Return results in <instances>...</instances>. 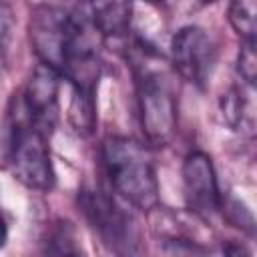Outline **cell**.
<instances>
[{"label":"cell","instance_id":"1","mask_svg":"<svg viewBox=\"0 0 257 257\" xmlns=\"http://www.w3.org/2000/svg\"><path fill=\"white\" fill-rule=\"evenodd\" d=\"M28 32L34 54L70 82L72 98L94 100L102 62L86 18L54 4H38L30 12Z\"/></svg>","mask_w":257,"mask_h":257},{"label":"cell","instance_id":"2","mask_svg":"<svg viewBox=\"0 0 257 257\" xmlns=\"http://www.w3.org/2000/svg\"><path fill=\"white\" fill-rule=\"evenodd\" d=\"M100 159L114 193L131 207L149 213L159 205V181L151 153L131 137L108 135L100 145Z\"/></svg>","mask_w":257,"mask_h":257},{"label":"cell","instance_id":"3","mask_svg":"<svg viewBox=\"0 0 257 257\" xmlns=\"http://www.w3.org/2000/svg\"><path fill=\"white\" fill-rule=\"evenodd\" d=\"M135 60V92L139 120L153 147H167L177 133V94L163 68L151 64V54L141 48Z\"/></svg>","mask_w":257,"mask_h":257},{"label":"cell","instance_id":"4","mask_svg":"<svg viewBox=\"0 0 257 257\" xmlns=\"http://www.w3.org/2000/svg\"><path fill=\"white\" fill-rule=\"evenodd\" d=\"M48 135L38 131L14 104L10 110L6 161L16 181L26 189L46 193L54 187L56 175L50 161Z\"/></svg>","mask_w":257,"mask_h":257},{"label":"cell","instance_id":"5","mask_svg":"<svg viewBox=\"0 0 257 257\" xmlns=\"http://www.w3.org/2000/svg\"><path fill=\"white\" fill-rule=\"evenodd\" d=\"M78 205L100 243L118 255L141 251V231L135 217L104 189H82Z\"/></svg>","mask_w":257,"mask_h":257},{"label":"cell","instance_id":"6","mask_svg":"<svg viewBox=\"0 0 257 257\" xmlns=\"http://www.w3.org/2000/svg\"><path fill=\"white\" fill-rule=\"evenodd\" d=\"M171 62L183 80L203 88L217 62V48L211 34L195 24L179 28L171 40Z\"/></svg>","mask_w":257,"mask_h":257},{"label":"cell","instance_id":"7","mask_svg":"<svg viewBox=\"0 0 257 257\" xmlns=\"http://www.w3.org/2000/svg\"><path fill=\"white\" fill-rule=\"evenodd\" d=\"M183 197L187 209L199 219H211L223 209V197L219 191L217 173L213 161L203 151H191L181 169Z\"/></svg>","mask_w":257,"mask_h":257},{"label":"cell","instance_id":"8","mask_svg":"<svg viewBox=\"0 0 257 257\" xmlns=\"http://www.w3.org/2000/svg\"><path fill=\"white\" fill-rule=\"evenodd\" d=\"M58 88L60 76L50 66L38 62L32 70L22 94L16 98L20 112L44 135H52L58 120Z\"/></svg>","mask_w":257,"mask_h":257},{"label":"cell","instance_id":"9","mask_svg":"<svg viewBox=\"0 0 257 257\" xmlns=\"http://www.w3.org/2000/svg\"><path fill=\"white\" fill-rule=\"evenodd\" d=\"M84 18L108 38H122L131 30L133 22V0H80Z\"/></svg>","mask_w":257,"mask_h":257},{"label":"cell","instance_id":"10","mask_svg":"<svg viewBox=\"0 0 257 257\" xmlns=\"http://www.w3.org/2000/svg\"><path fill=\"white\" fill-rule=\"evenodd\" d=\"M255 86H249L241 80V86H231L221 100V110L227 124L241 135L253 137L255 133Z\"/></svg>","mask_w":257,"mask_h":257},{"label":"cell","instance_id":"11","mask_svg":"<svg viewBox=\"0 0 257 257\" xmlns=\"http://www.w3.org/2000/svg\"><path fill=\"white\" fill-rule=\"evenodd\" d=\"M229 22L239 34L241 42H255L257 32V6L255 0H231Z\"/></svg>","mask_w":257,"mask_h":257},{"label":"cell","instance_id":"12","mask_svg":"<svg viewBox=\"0 0 257 257\" xmlns=\"http://www.w3.org/2000/svg\"><path fill=\"white\" fill-rule=\"evenodd\" d=\"M74 229L70 227V223L66 221H58L56 227L48 233V241H46V253H78L80 249L74 247Z\"/></svg>","mask_w":257,"mask_h":257},{"label":"cell","instance_id":"13","mask_svg":"<svg viewBox=\"0 0 257 257\" xmlns=\"http://www.w3.org/2000/svg\"><path fill=\"white\" fill-rule=\"evenodd\" d=\"M237 74L245 84L255 86V80H257L255 42H241V50L237 56Z\"/></svg>","mask_w":257,"mask_h":257},{"label":"cell","instance_id":"14","mask_svg":"<svg viewBox=\"0 0 257 257\" xmlns=\"http://www.w3.org/2000/svg\"><path fill=\"white\" fill-rule=\"evenodd\" d=\"M12 28H14V14L6 0H0V68L6 60L8 46L12 40Z\"/></svg>","mask_w":257,"mask_h":257},{"label":"cell","instance_id":"15","mask_svg":"<svg viewBox=\"0 0 257 257\" xmlns=\"http://www.w3.org/2000/svg\"><path fill=\"white\" fill-rule=\"evenodd\" d=\"M6 239H8V223H6V217H4V213L0 209V249L4 247Z\"/></svg>","mask_w":257,"mask_h":257},{"label":"cell","instance_id":"16","mask_svg":"<svg viewBox=\"0 0 257 257\" xmlns=\"http://www.w3.org/2000/svg\"><path fill=\"white\" fill-rule=\"evenodd\" d=\"M143 2H151V4H159V2H163V0H143Z\"/></svg>","mask_w":257,"mask_h":257},{"label":"cell","instance_id":"17","mask_svg":"<svg viewBox=\"0 0 257 257\" xmlns=\"http://www.w3.org/2000/svg\"><path fill=\"white\" fill-rule=\"evenodd\" d=\"M211 2H215V0H201V4H211Z\"/></svg>","mask_w":257,"mask_h":257},{"label":"cell","instance_id":"18","mask_svg":"<svg viewBox=\"0 0 257 257\" xmlns=\"http://www.w3.org/2000/svg\"><path fill=\"white\" fill-rule=\"evenodd\" d=\"M76 2H80V0H76Z\"/></svg>","mask_w":257,"mask_h":257}]
</instances>
